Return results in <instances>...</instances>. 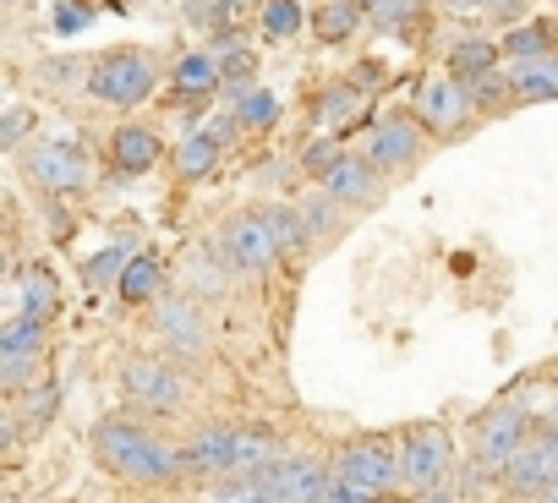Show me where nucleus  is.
Masks as SVG:
<instances>
[{"label":"nucleus","instance_id":"nucleus-10","mask_svg":"<svg viewBox=\"0 0 558 503\" xmlns=\"http://www.w3.org/2000/svg\"><path fill=\"white\" fill-rule=\"evenodd\" d=\"M39 356H45V323H34L28 312H17L7 329H0V383L17 394L23 378L39 367Z\"/></svg>","mask_w":558,"mask_h":503},{"label":"nucleus","instance_id":"nucleus-11","mask_svg":"<svg viewBox=\"0 0 558 503\" xmlns=\"http://www.w3.org/2000/svg\"><path fill=\"white\" fill-rule=\"evenodd\" d=\"M558 481V432H547V438H531L514 459H509V470H504V487H509V498H542L547 487Z\"/></svg>","mask_w":558,"mask_h":503},{"label":"nucleus","instance_id":"nucleus-14","mask_svg":"<svg viewBox=\"0 0 558 503\" xmlns=\"http://www.w3.org/2000/svg\"><path fill=\"white\" fill-rule=\"evenodd\" d=\"M192 476H235V427H203L181 449Z\"/></svg>","mask_w":558,"mask_h":503},{"label":"nucleus","instance_id":"nucleus-35","mask_svg":"<svg viewBox=\"0 0 558 503\" xmlns=\"http://www.w3.org/2000/svg\"><path fill=\"white\" fill-rule=\"evenodd\" d=\"M411 7H416V0H367V17H373L378 28H395V23L411 17Z\"/></svg>","mask_w":558,"mask_h":503},{"label":"nucleus","instance_id":"nucleus-28","mask_svg":"<svg viewBox=\"0 0 558 503\" xmlns=\"http://www.w3.org/2000/svg\"><path fill=\"white\" fill-rule=\"evenodd\" d=\"M159 285H165V269H159L154 258H132V269L121 274V296H126V302H154Z\"/></svg>","mask_w":558,"mask_h":503},{"label":"nucleus","instance_id":"nucleus-26","mask_svg":"<svg viewBox=\"0 0 558 503\" xmlns=\"http://www.w3.org/2000/svg\"><path fill=\"white\" fill-rule=\"evenodd\" d=\"M214 83H219V61L214 56H186L175 66V94L181 99H203V94H214Z\"/></svg>","mask_w":558,"mask_h":503},{"label":"nucleus","instance_id":"nucleus-32","mask_svg":"<svg viewBox=\"0 0 558 503\" xmlns=\"http://www.w3.org/2000/svg\"><path fill=\"white\" fill-rule=\"evenodd\" d=\"M302 28V7H296V0H268V7H263V34L268 39H291Z\"/></svg>","mask_w":558,"mask_h":503},{"label":"nucleus","instance_id":"nucleus-42","mask_svg":"<svg viewBox=\"0 0 558 503\" xmlns=\"http://www.w3.org/2000/svg\"><path fill=\"white\" fill-rule=\"evenodd\" d=\"M252 7V0H219V17H241Z\"/></svg>","mask_w":558,"mask_h":503},{"label":"nucleus","instance_id":"nucleus-41","mask_svg":"<svg viewBox=\"0 0 558 503\" xmlns=\"http://www.w3.org/2000/svg\"><path fill=\"white\" fill-rule=\"evenodd\" d=\"M83 23H88V12H83V7H66V12L56 17V28H61V34H77Z\"/></svg>","mask_w":558,"mask_h":503},{"label":"nucleus","instance_id":"nucleus-17","mask_svg":"<svg viewBox=\"0 0 558 503\" xmlns=\"http://www.w3.org/2000/svg\"><path fill=\"white\" fill-rule=\"evenodd\" d=\"M274 459H279V443L268 427H235V476L257 481Z\"/></svg>","mask_w":558,"mask_h":503},{"label":"nucleus","instance_id":"nucleus-38","mask_svg":"<svg viewBox=\"0 0 558 503\" xmlns=\"http://www.w3.org/2000/svg\"><path fill=\"white\" fill-rule=\"evenodd\" d=\"M482 17H493V23H509V28H520V17H525V0H487V12Z\"/></svg>","mask_w":558,"mask_h":503},{"label":"nucleus","instance_id":"nucleus-23","mask_svg":"<svg viewBox=\"0 0 558 503\" xmlns=\"http://www.w3.org/2000/svg\"><path fill=\"white\" fill-rule=\"evenodd\" d=\"M504 56H509L514 66H536V61H547V56H553V34H547L542 23H520V28H509Z\"/></svg>","mask_w":558,"mask_h":503},{"label":"nucleus","instance_id":"nucleus-37","mask_svg":"<svg viewBox=\"0 0 558 503\" xmlns=\"http://www.w3.org/2000/svg\"><path fill=\"white\" fill-rule=\"evenodd\" d=\"M498 94H514V83H509V77H498V72H487L482 83H471V99H476V105H493Z\"/></svg>","mask_w":558,"mask_h":503},{"label":"nucleus","instance_id":"nucleus-15","mask_svg":"<svg viewBox=\"0 0 558 503\" xmlns=\"http://www.w3.org/2000/svg\"><path fill=\"white\" fill-rule=\"evenodd\" d=\"M324 192H329L335 203L373 208V203H378V164H373V159H356V154H345V159L335 164V175L324 181Z\"/></svg>","mask_w":558,"mask_h":503},{"label":"nucleus","instance_id":"nucleus-5","mask_svg":"<svg viewBox=\"0 0 558 503\" xmlns=\"http://www.w3.org/2000/svg\"><path fill=\"white\" fill-rule=\"evenodd\" d=\"M449 465H454V443L444 427H416L400 443V470H405V492L427 498L438 487H449Z\"/></svg>","mask_w":558,"mask_h":503},{"label":"nucleus","instance_id":"nucleus-22","mask_svg":"<svg viewBox=\"0 0 558 503\" xmlns=\"http://www.w3.org/2000/svg\"><path fill=\"white\" fill-rule=\"evenodd\" d=\"M23 312L34 323H50L61 312V291H56V274L50 269H28L23 274Z\"/></svg>","mask_w":558,"mask_h":503},{"label":"nucleus","instance_id":"nucleus-27","mask_svg":"<svg viewBox=\"0 0 558 503\" xmlns=\"http://www.w3.org/2000/svg\"><path fill=\"white\" fill-rule=\"evenodd\" d=\"M219 83H230L235 94H246V77H252V50L241 45V39H219ZM230 94V99H235Z\"/></svg>","mask_w":558,"mask_h":503},{"label":"nucleus","instance_id":"nucleus-36","mask_svg":"<svg viewBox=\"0 0 558 503\" xmlns=\"http://www.w3.org/2000/svg\"><path fill=\"white\" fill-rule=\"evenodd\" d=\"M28 126H34V110H23V105H12L7 115H0V143H7V148H17Z\"/></svg>","mask_w":558,"mask_h":503},{"label":"nucleus","instance_id":"nucleus-39","mask_svg":"<svg viewBox=\"0 0 558 503\" xmlns=\"http://www.w3.org/2000/svg\"><path fill=\"white\" fill-rule=\"evenodd\" d=\"M438 7H444L449 17H482V12H487V0H438Z\"/></svg>","mask_w":558,"mask_h":503},{"label":"nucleus","instance_id":"nucleus-21","mask_svg":"<svg viewBox=\"0 0 558 503\" xmlns=\"http://www.w3.org/2000/svg\"><path fill=\"white\" fill-rule=\"evenodd\" d=\"M509 83H514V99H525V105L558 99V56H547V61H536V66H514Z\"/></svg>","mask_w":558,"mask_h":503},{"label":"nucleus","instance_id":"nucleus-2","mask_svg":"<svg viewBox=\"0 0 558 503\" xmlns=\"http://www.w3.org/2000/svg\"><path fill=\"white\" fill-rule=\"evenodd\" d=\"M531 443V416L520 405H493L487 416H476V432H471V465L482 476H504L509 459Z\"/></svg>","mask_w":558,"mask_h":503},{"label":"nucleus","instance_id":"nucleus-25","mask_svg":"<svg viewBox=\"0 0 558 503\" xmlns=\"http://www.w3.org/2000/svg\"><path fill=\"white\" fill-rule=\"evenodd\" d=\"M263 219H268V230H274V246H279V258H291V252H302L307 246V219H302V208H263Z\"/></svg>","mask_w":558,"mask_h":503},{"label":"nucleus","instance_id":"nucleus-24","mask_svg":"<svg viewBox=\"0 0 558 503\" xmlns=\"http://www.w3.org/2000/svg\"><path fill=\"white\" fill-rule=\"evenodd\" d=\"M214 164H219V137L192 132V137H181V143H175V170H181L186 181H203Z\"/></svg>","mask_w":558,"mask_h":503},{"label":"nucleus","instance_id":"nucleus-29","mask_svg":"<svg viewBox=\"0 0 558 503\" xmlns=\"http://www.w3.org/2000/svg\"><path fill=\"white\" fill-rule=\"evenodd\" d=\"M235 121L241 126H274L279 121V99L268 88H246V94H235Z\"/></svg>","mask_w":558,"mask_h":503},{"label":"nucleus","instance_id":"nucleus-4","mask_svg":"<svg viewBox=\"0 0 558 503\" xmlns=\"http://www.w3.org/2000/svg\"><path fill=\"white\" fill-rule=\"evenodd\" d=\"M335 476L351 481L356 492L367 498H389L395 487H405V470H400V454L378 438H362V443H345L340 459H335Z\"/></svg>","mask_w":558,"mask_h":503},{"label":"nucleus","instance_id":"nucleus-6","mask_svg":"<svg viewBox=\"0 0 558 503\" xmlns=\"http://www.w3.org/2000/svg\"><path fill=\"white\" fill-rule=\"evenodd\" d=\"M88 94L105 105H143L154 94V66L132 50H110L94 72H88Z\"/></svg>","mask_w":558,"mask_h":503},{"label":"nucleus","instance_id":"nucleus-7","mask_svg":"<svg viewBox=\"0 0 558 503\" xmlns=\"http://www.w3.org/2000/svg\"><path fill=\"white\" fill-rule=\"evenodd\" d=\"M23 170H28L45 192H83V186L94 181L88 154H83L77 143H66V137H56V143H34V148L23 154Z\"/></svg>","mask_w":558,"mask_h":503},{"label":"nucleus","instance_id":"nucleus-9","mask_svg":"<svg viewBox=\"0 0 558 503\" xmlns=\"http://www.w3.org/2000/svg\"><path fill=\"white\" fill-rule=\"evenodd\" d=\"M225 252L241 274H268L279 263V246H274V230L263 213H235L225 224Z\"/></svg>","mask_w":558,"mask_h":503},{"label":"nucleus","instance_id":"nucleus-31","mask_svg":"<svg viewBox=\"0 0 558 503\" xmlns=\"http://www.w3.org/2000/svg\"><path fill=\"white\" fill-rule=\"evenodd\" d=\"M126 269H132V252H126V246H105L99 258H88V269H83V274H88V285H110V280L121 285V274H126Z\"/></svg>","mask_w":558,"mask_h":503},{"label":"nucleus","instance_id":"nucleus-40","mask_svg":"<svg viewBox=\"0 0 558 503\" xmlns=\"http://www.w3.org/2000/svg\"><path fill=\"white\" fill-rule=\"evenodd\" d=\"M329 503H373V498H367V492H356L351 481H340V476H335V492H329Z\"/></svg>","mask_w":558,"mask_h":503},{"label":"nucleus","instance_id":"nucleus-13","mask_svg":"<svg viewBox=\"0 0 558 503\" xmlns=\"http://www.w3.org/2000/svg\"><path fill=\"white\" fill-rule=\"evenodd\" d=\"M471 105H476V99H471L465 83H454V77H433V83L422 88V99H416V115H422L427 132H454V126L465 121Z\"/></svg>","mask_w":558,"mask_h":503},{"label":"nucleus","instance_id":"nucleus-18","mask_svg":"<svg viewBox=\"0 0 558 503\" xmlns=\"http://www.w3.org/2000/svg\"><path fill=\"white\" fill-rule=\"evenodd\" d=\"M110 159H116V170L137 175V170H148V164L159 159V137H154L148 126H121V132L110 137Z\"/></svg>","mask_w":558,"mask_h":503},{"label":"nucleus","instance_id":"nucleus-19","mask_svg":"<svg viewBox=\"0 0 558 503\" xmlns=\"http://www.w3.org/2000/svg\"><path fill=\"white\" fill-rule=\"evenodd\" d=\"M362 23H367V0H329V7L313 17V34L324 45H345Z\"/></svg>","mask_w":558,"mask_h":503},{"label":"nucleus","instance_id":"nucleus-33","mask_svg":"<svg viewBox=\"0 0 558 503\" xmlns=\"http://www.w3.org/2000/svg\"><path fill=\"white\" fill-rule=\"evenodd\" d=\"M340 208H345V203H335V197L324 192V197H307V203H302V219L313 224V235H324V241H329V235L340 230Z\"/></svg>","mask_w":558,"mask_h":503},{"label":"nucleus","instance_id":"nucleus-34","mask_svg":"<svg viewBox=\"0 0 558 503\" xmlns=\"http://www.w3.org/2000/svg\"><path fill=\"white\" fill-rule=\"evenodd\" d=\"M56 405H61V394H56V383H45V389H34V394H28V405L17 410V421L39 427V421H50V416H56Z\"/></svg>","mask_w":558,"mask_h":503},{"label":"nucleus","instance_id":"nucleus-44","mask_svg":"<svg viewBox=\"0 0 558 503\" xmlns=\"http://www.w3.org/2000/svg\"><path fill=\"white\" fill-rule=\"evenodd\" d=\"M241 503H268V498H257V492H252V498H241Z\"/></svg>","mask_w":558,"mask_h":503},{"label":"nucleus","instance_id":"nucleus-1","mask_svg":"<svg viewBox=\"0 0 558 503\" xmlns=\"http://www.w3.org/2000/svg\"><path fill=\"white\" fill-rule=\"evenodd\" d=\"M94 459L110 476L132 481V487H170V481L192 476L186 459H181V449H170L165 438H154L148 427H137L132 416H105L94 427Z\"/></svg>","mask_w":558,"mask_h":503},{"label":"nucleus","instance_id":"nucleus-12","mask_svg":"<svg viewBox=\"0 0 558 503\" xmlns=\"http://www.w3.org/2000/svg\"><path fill=\"white\" fill-rule=\"evenodd\" d=\"M416 154H422V137H416L411 115H384L367 137V159L378 170H405V164H416Z\"/></svg>","mask_w":558,"mask_h":503},{"label":"nucleus","instance_id":"nucleus-30","mask_svg":"<svg viewBox=\"0 0 558 503\" xmlns=\"http://www.w3.org/2000/svg\"><path fill=\"white\" fill-rule=\"evenodd\" d=\"M340 159H345V148H340V137H313V143L302 148V170H307L313 181H329Z\"/></svg>","mask_w":558,"mask_h":503},{"label":"nucleus","instance_id":"nucleus-8","mask_svg":"<svg viewBox=\"0 0 558 503\" xmlns=\"http://www.w3.org/2000/svg\"><path fill=\"white\" fill-rule=\"evenodd\" d=\"M121 383H126V394L143 405V410H159V416H175L181 405H186V383L165 367V361H154V356H137V361H126L121 367Z\"/></svg>","mask_w":558,"mask_h":503},{"label":"nucleus","instance_id":"nucleus-20","mask_svg":"<svg viewBox=\"0 0 558 503\" xmlns=\"http://www.w3.org/2000/svg\"><path fill=\"white\" fill-rule=\"evenodd\" d=\"M498 56H504V50L487 45V39H460V45L449 50V77L471 88V83H482V77L498 66Z\"/></svg>","mask_w":558,"mask_h":503},{"label":"nucleus","instance_id":"nucleus-43","mask_svg":"<svg viewBox=\"0 0 558 503\" xmlns=\"http://www.w3.org/2000/svg\"><path fill=\"white\" fill-rule=\"evenodd\" d=\"M536 503H558V481H553V487H547V492H542Z\"/></svg>","mask_w":558,"mask_h":503},{"label":"nucleus","instance_id":"nucleus-3","mask_svg":"<svg viewBox=\"0 0 558 503\" xmlns=\"http://www.w3.org/2000/svg\"><path fill=\"white\" fill-rule=\"evenodd\" d=\"M252 492L268 498V503H329L335 470H324V465L307 459V454H279V459L252 481Z\"/></svg>","mask_w":558,"mask_h":503},{"label":"nucleus","instance_id":"nucleus-16","mask_svg":"<svg viewBox=\"0 0 558 503\" xmlns=\"http://www.w3.org/2000/svg\"><path fill=\"white\" fill-rule=\"evenodd\" d=\"M154 323H159V334H165V340H170V345H175L181 356H197V351L208 345V334H203V318H197V307H192V302H181V296H175V302H165Z\"/></svg>","mask_w":558,"mask_h":503}]
</instances>
